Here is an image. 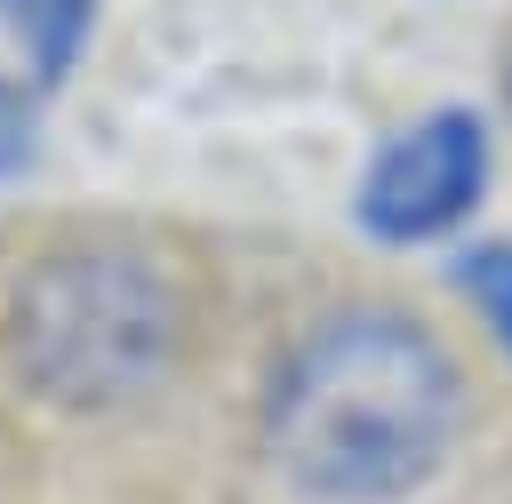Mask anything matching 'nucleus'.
<instances>
[{"label": "nucleus", "instance_id": "f257e3e1", "mask_svg": "<svg viewBox=\"0 0 512 504\" xmlns=\"http://www.w3.org/2000/svg\"><path fill=\"white\" fill-rule=\"evenodd\" d=\"M256 424L312 504H400L456 456L464 368L408 304L344 296L280 344Z\"/></svg>", "mask_w": 512, "mask_h": 504}, {"label": "nucleus", "instance_id": "20e7f679", "mask_svg": "<svg viewBox=\"0 0 512 504\" xmlns=\"http://www.w3.org/2000/svg\"><path fill=\"white\" fill-rule=\"evenodd\" d=\"M0 24L16 32V48L32 64V88L48 96L80 64V48L96 32V0H0Z\"/></svg>", "mask_w": 512, "mask_h": 504}, {"label": "nucleus", "instance_id": "423d86ee", "mask_svg": "<svg viewBox=\"0 0 512 504\" xmlns=\"http://www.w3.org/2000/svg\"><path fill=\"white\" fill-rule=\"evenodd\" d=\"M32 152H40V88L0 72V184H8V176H24V168H32Z\"/></svg>", "mask_w": 512, "mask_h": 504}, {"label": "nucleus", "instance_id": "7ed1b4c3", "mask_svg": "<svg viewBox=\"0 0 512 504\" xmlns=\"http://www.w3.org/2000/svg\"><path fill=\"white\" fill-rule=\"evenodd\" d=\"M488 192V120L472 104H440L408 128H392L360 184H352V224L384 248H424L456 232Z\"/></svg>", "mask_w": 512, "mask_h": 504}, {"label": "nucleus", "instance_id": "39448f33", "mask_svg": "<svg viewBox=\"0 0 512 504\" xmlns=\"http://www.w3.org/2000/svg\"><path fill=\"white\" fill-rule=\"evenodd\" d=\"M448 272H456V296L472 304V320L488 328V344L512 360V232L504 240H472Z\"/></svg>", "mask_w": 512, "mask_h": 504}, {"label": "nucleus", "instance_id": "f03ea898", "mask_svg": "<svg viewBox=\"0 0 512 504\" xmlns=\"http://www.w3.org/2000/svg\"><path fill=\"white\" fill-rule=\"evenodd\" d=\"M184 352V288L128 240H72L16 272L0 304L8 376L56 416H112L144 400Z\"/></svg>", "mask_w": 512, "mask_h": 504}]
</instances>
